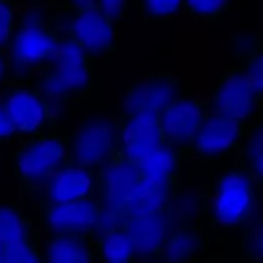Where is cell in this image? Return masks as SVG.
<instances>
[{
  "label": "cell",
  "instance_id": "cell-18",
  "mask_svg": "<svg viewBox=\"0 0 263 263\" xmlns=\"http://www.w3.org/2000/svg\"><path fill=\"white\" fill-rule=\"evenodd\" d=\"M180 159L181 154L166 143L157 151L139 159L136 163L144 181L162 189L175 190Z\"/></svg>",
  "mask_w": 263,
  "mask_h": 263
},
{
  "label": "cell",
  "instance_id": "cell-20",
  "mask_svg": "<svg viewBox=\"0 0 263 263\" xmlns=\"http://www.w3.org/2000/svg\"><path fill=\"white\" fill-rule=\"evenodd\" d=\"M172 195H174V190L154 186L141 179L135 192L133 193L131 198L123 205L120 215L116 218L115 225H122L123 222L131 218L140 217V216L168 208Z\"/></svg>",
  "mask_w": 263,
  "mask_h": 263
},
{
  "label": "cell",
  "instance_id": "cell-3",
  "mask_svg": "<svg viewBox=\"0 0 263 263\" xmlns=\"http://www.w3.org/2000/svg\"><path fill=\"white\" fill-rule=\"evenodd\" d=\"M68 161V138L55 131H45L31 135L17 149L15 175L25 189H41Z\"/></svg>",
  "mask_w": 263,
  "mask_h": 263
},
{
  "label": "cell",
  "instance_id": "cell-16",
  "mask_svg": "<svg viewBox=\"0 0 263 263\" xmlns=\"http://www.w3.org/2000/svg\"><path fill=\"white\" fill-rule=\"evenodd\" d=\"M175 215L171 208L131 218L123 228L133 240L136 258H157L164 241L175 229Z\"/></svg>",
  "mask_w": 263,
  "mask_h": 263
},
{
  "label": "cell",
  "instance_id": "cell-28",
  "mask_svg": "<svg viewBox=\"0 0 263 263\" xmlns=\"http://www.w3.org/2000/svg\"><path fill=\"white\" fill-rule=\"evenodd\" d=\"M14 10L10 0L0 2V50L8 48L14 32Z\"/></svg>",
  "mask_w": 263,
  "mask_h": 263
},
{
  "label": "cell",
  "instance_id": "cell-10",
  "mask_svg": "<svg viewBox=\"0 0 263 263\" xmlns=\"http://www.w3.org/2000/svg\"><path fill=\"white\" fill-rule=\"evenodd\" d=\"M67 35L87 54L108 57L116 48V23L98 5L80 12H71Z\"/></svg>",
  "mask_w": 263,
  "mask_h": 263
},
{
  "label": "cell",
  "instance_id": "cell-19",
  "mask_svg": "<svg viewBox=\"0 0 263 263\" xmlns=\"http://www.w3.org/2000/svg\"><path fill=\"white\" fill-rule=\"evenodd\" d=\"M204 231L192 225L176 226L164 241L156 259L163 262H193L205 251Z\"/></svg>",
  "mask_w": 263,
  "mask_h": 263
},
{
  "label": "cell",
  "instance_id": "cell-23",
  "mask_svg": "<svg viewBox=\"0 0 263 263\" xmlns=\"http://www.w3.org/2000/svg\"><path fill=\"white\" fill-rule=\"evenodd\" d=\"M238 152L239 164L263 182V110L247 127Z\"/></svg>",
  "mask_w": 263,
  "mask_h": 263
},
{
  "label": "cell",
  "instance_id": "cell-25",
  "mask_svg": "<svg viewBox=\"0 0 263 263\" xmlns=\"http://www.w3.org/2000/svg\"><path fill=\"white\" fill-rule=\"evenodd\" d=\"M240 253L244 261L263 262V217L246 225L241 234Z\"/></svg>",
  "mask_w": 263,
  "mask_h": 263
},
{
  "label": "cell",
  "instance_id": "cell-12",
  "mask_svg": "<svg viewBox=\"0 0 263 263\" xmlns=\"http://www.w3.org/2000/svg\"><path fill=\"white\" fill-rule=\"evenodd\" d=\"M185 95L182 84L174 73H154L134 85L121 98V110L131 115L141 110L161 113L177 98Z\"/></svg>",
  "mask_w": 263,
  "mask_h": 263
},
{
  "label": "cell",
  "instance_id": "cell-2",
  "mask_svg": "<svg viewBox=\"0 0 263 263\" xmlns=\"http://www.w3.org/2000/svg\"><path fill=\"white\" fill-rule=\"evenodd\" d=\"M259 181L243 166L228 170L216 180L208 203V216L218 229L240 228L253 218Z\"/></svg>",
  "mask_w": 263,
  "mask_h": 263
},
{
  "label": "cell",
  "instance_id": "cell-5",
  "mask_svg": "<svg viewBox=\"0 0 263 263\" xmlns=\"http://www.w3.org/2000/svg\"><path fill=\"white\" fill-rule=\"evenodd\" d=\"M69 161L99 171L122 151L118 122L92 118L68 138Z\"/></svg>",
  "mask_w": 263,
  "mask_h": 263
},
{
  "label": "cell",
  "instance_id": "cell-32",
  "mask_svg": "<svg viewBox=\"0 0 263 263\" xmlns=\"http://www.w3.org/2000/svg\"><path fill=\"white\" fill-rule=\"evenodd\" d=\"M8 69H9V61H8V57L4 55V51L0 50V82L5 79Z\"/></svg>",
  "mask_w": 263,
  "mask_h": 263
},
{
  "label": "cell",
  "instance_id": "cell-22",
  "mask_svg": "<svg viewBox=\"0 0 263 263\" xmlns=\"http://www.w3.org/2000/svg\"><path fill=\"white\" fill-rule=\"evenodd\" d=\"M0 243L4 248L35 244V231L25 213L12 204H0Z\"/></svg>",
  "mask_w": 263,
  "mask_h": 263
},
{
  "label": "cell",
  "instance_id": "cell-15",
  "mask_svg": "<svg viewBox=\"0 0 263 263\" xmlns=\"http://www.w3.org/2000/svg\"><path fill=\"white\" fill-rule=\"evenodd\" d=\"M40 190L45 205L91 198L97 193V171L68 161Z\"/></svg>",
  "mask_w": 263,
  "mask_h": 263
},
{
  "label": "cell",
  "instance_id": "cell-26",
  "mask_svg": "<svg viewBox=\"0 0 263 263\" xmlns=\"http://www.w3.org/2000/svg\"><path fill=\"white\" fill-rule=\"evenodd\" d=\"M239 66L263 98V43L259 39H254L251 49L240 58Z\"/></svg>",
  "mask_w": 263,
  "mask_h": 263
},
{
  "label": "cell",
  "instance_id": "cell-33",
  "mask_svg": "<svg viewBox=\"0 0 263 263\" xmlns=\"http://www.w3.org/2000/svg\"><path fill=\"white\" fill-rule=\"evenodd\" d=\"M0 262H4V246L0 243Z\"/></svg>",
  "mask_w": 263,
  "mask_h": 263
},
{
  "label": "cell",
  "instance_id": "cell-13",
  "mask_svg": "<svg viewBox=\"0 0 263 263\" xmlns=\"http://www.w3.org/2000/svg\"><path fill=\"white\" fill-rule=\"evenodd\" d=\"M126 156L138 162L167 143L158 112L141 110L121 116L117 121Z\"/></svg>",
  "mask_w": 263,
  "mask_h": 263
},
{
  "label": "cell",
  "instance_id": "cell-27",
  "mask_svg": "<svg viewBox=\"0 0 263 263\" xmlns=\"http://www.w3.org/2000/svg\"><path fill=\"white\" fill-rule=\"evenodd\" d=\"M229 7L230 0H184L185 13L198 21L217 20Z\"/></svg>",
  "mask_w": 263,
  "mask_h": 263
},
{
  "label": "cell",
  "instance_id": "cell-11",
  "mask_svg": "<svg viewBox=\"0 0 263 263\" xmlns=\"http://www.w3.org/2000/svg\"><path fill=\"white\" fill-rule=\"evenodd\" d=\"M208 107L197 99L182 95L161 113V123L167 144L180 154L190 152L195 135L204 121Z\"/></svg>",
  "mask_w": 263,
  "mask_h": 263
},
{
  "label": "cell",
  "instance_id": "cell-9",
  "mask_svg": "<svg viewBox=\"0 0 263 263\" xmlns=\"http://www.w3.org/2000/svg\"><path fill=\"white\" fill-rule=\"evenodd\" d=\"M246 130L240 121L208 108L190 152L204 159L220 158L238 151Z\"/></svg>",
  "mask_w": 263,
  "mask_h": 263
},
{
  "label": "cell",
  "instance_id": "cell-35",
  "mask_svg": "<svg viewBox=\"0 0 263 263\" xmlns=\"http://www.w3.org/2000/svg\"><path fill=\"white\" fill-rule=\"evenodd\" d=\"M0 2H5V0H0Z\"/></svg>",
  "mask_w": 263,
  "mask_h": 263
},
{
  "label": "cell",
  "instance_id": "cell-30",
  "mask_svg": "<svg viewBox=\"0 0 263 263\" xmlns=\"http://www.w3.org/2000/svg\"><path fill=\"white\" fill-rule=\"evenodd\" d=\"M20 134L8 113L4 104H0V141L9 140L13 136Z\"/></svg>",
  "mask_w": 263,
  "mask_h": 263
},
{
  "label": "cell",
  "instance_id": "cell-6",
  "mask_svg": "<svg viewBox=\"0 0 263 263\" xmlns=\"http://www.w3.org/2000/svg\"><path fill=\"white\" fill-rule=\"evenodd\" d=\"M141 180L138 163L122 151L97 171V194L107 218V228L115 225L117 216Z\"/></svg>",
  "mask_w": 263,
  "mask_h": 263
},
{
  "label": "cell",
  "instance_id": "cell-1",
  "mask_svg": "<svg viewBox=\"0 0 263 263\" xmlns=\"http://www.w3.org/2000/svg\"><path fill=\"white\" fill-rule=\"evenodd\" d=\"M94 86L92 57L66 35H61L53 55L41 67L39 91L63 103L85 100Z\"/></svg>",
  "mask_w": 263,
  "mask_h": 263
},
{
  "label": "cell",
  "instance_id": "cell-4",
  "mask_svg": "<svg viewBox=\"0 0 263 263\" xmlns=\"http://www.w3.org/2000/svg\"><path fill=\"white\" fill-rule=\"evenodd\" d=\"M61 40L57 28L39 14H28L15 26L8 45V61L20 77L39 72Z\"/></svg>",
  "mask_w": 263,
  "mask_h": 263
},
{
  "label": "cell",
  "instance_id": "cell-31",
  "mask_svg": "<svg viewBox=\"0 0 263 263\" xmlns=\"http://www.w3.org/2000/svg\"><path fill=\"white\" fill-rule=\"evenodd\" d=\"M98 5V0H64L63 8L69 12H80Z\"/></svg>",
  "mask_w": 263,
  "mask_h": 263
},
{
  "label": "cell",
  "instance_id": "cell-21",
  "mask_svg": "<svg viewBox=\"0 0 263 263\" xmlns=\"http://www.w3.org/2000/svg\"><path fill=\"white\" fill-rule=\"evenodd\" d=\"M98 259L109 263H128L138 261L133 240L121 225L109 226L97 236Z\"/></svg>",
  "mask_w": 263,
  "mask_h": 263
},
{
  "label": "cell",
  "instance_id": "cell-17",
  "mask_svg": "<svg viewBox=\"0 0 263 263\" xmlns=\"http://www.w3.org/2000/svg\"><path fill=\"white\" fill-rule=\"evenodd\" d=\"M97 236L91 234L62 233L49 235L44 259L51 263H87L97 261Z\"/></svg>",
  "mask_w": 263,
  "mask_h": 263
},
{
  "label": "cell",
  "instance_id": "cell-29",
  "mask_svg": "<svg viewBox=\"0 0 263 263\" xmlns=\"http://www.w3.org/2000/svg\"><path fill=\"white\" fill-rule=\"evenodd\" d=\"M98 7L117 25L125 18L128 0H98Z\"/></svg>",
  "mask_w": 263,
  "mask_h": 263
},
{
  "label": "cell",
  "instance_id": "cell-7",
  "mask_svg": "<svg viewBox=\"0 0 263 263\" xmlns=\"http://www.w3.org/2000/svg\"><path fill=\"white\" fill-rule=\"evenodd\" d=\"M262 107L263 98L238 64L220 77L208 108L230 116L248 127L262 112Z\"/></svg>",
  "mask_w": 263,
  "mask_h": 263
},
{
  "label": "cell",
  "instance_id": "cell-14",
  "mask_svg": "<svg viewBox=\"0 0 263 263\" xmlns=\"http://www.w3.org/2000/svg\"><path fill=\"white\" fill-rule=\"evenodd\" d=\"M4 105L20 134L36 135L45 133L54 122L46 97L37 89L18 87L12 90Z\"/></svg>",
  "mask_w": 263,
  "mask_h": 263
},
{
  "label": "cell",
  "instance_id": "cell-34",
  "mask_svg": "<svg viewBox=\"0 0 263 263\" xmlns=\"http://www.w3.org/2000/svg\"><path fill=\"white\" fill-rule=\"evenodd\" d=\"M31 2H41V0H31Z\"/></svg>",
  "mask_w": 263,
  "mask_h": 263
},
{
  "label": "cell",
  "instance_id": "cell-8",
  "mask_svg": "<svg viewBox=\"0 0 263 263\" xmlns=\"http://www.w3.org/2000/svg\"><path fill=\"white\" fill-rule=\"evenodd\" d=\"M41 220L49 235L62 233L98 235L107 229V218L102 203L92 197L46 204Z\"/></svg>",
  "mask_w": 263,
  "mask_h": 263
},
{
  "label": "cell",
  "instance_id": "cell-24",
  "mask_svg": "<svg viewBox=\"0 0 263 263\" xmlns=\"http://www.w3.org/2000/svg\"><path fill=\"white\" fill-rule=\"evenodd\" d=\"M136 8L146 25L176 17L184 9V0H136Z\"/></svg>",
  "mask_w": 263,
  "mask_h": 263
}]
</instances>
